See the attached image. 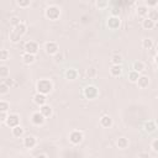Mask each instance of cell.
Returning a JSON list of instances; mask_svg holds the SVG:
<instances>
[{
  "label": "cell",
  "mask_w": 158,
  "mask_h": 158,
  "mask_svg": "<svg viewBox=\"0 0 158 158\" xmlns=\"http://www.w3.org/2000/svg\"><path fill=\"white\" fill-rule=\"evenodd\" d=\"M35 158H48V157H47L44 153H40V154H37Z\"/></svg>",
  "instance_id": "obj_45"
},
{
  "label": "cell",
  "mask_w": 158,
  "mask_h": 158,
  "mask_svg": "<svg viewBox=\"0 0 158 158\" xmlns=\"http://www.w3.org/2000/svg\"><path fill=\"white\" fill-rule=\"evenodd\" d=\"M10 58V53H9V51L6 49V48H1V51H0V60H7Z\"/></svg>",
  "instance_id": "obj_35"
},
{
  "label": "cell",
  "mask_w": 158,
  "mask_h": 158,
  "mask_svg": "<svg viewBox=\"0 0 158 158\" xmlns=\"http://www.w3.org/2000/svg\"><path fill=\"white\" fill-rule=\"evenodd\" d=\"M21 59H22V63H23V64L30 65V64H33V63H35V60H36V56L25 52V53L21 56Z\"/></svg>",
  "instance_id": "obj_17"
},
{
  "label": "cell",
  "mask_w": 158,
  "mask_h": 158,
  "mask_svg": "<svg viewBox=\"0 0 158 158\" xmlns=\"http://www.w3.org/2000/svg\"><path fill=\"white\" fill-rule=\"evenodd\" d=\"M144 5H146L148 9H149V7H154V6L158 5V1H146Z\"/></svg>",
  "instance_id": "obj_41"
},
{
  "label": "cell",
  "mask_w": 158,
  "mask_h": 158,
  "mask_svg": "<svg viewBox=\"0 0 158 158\" xmlns=\"http://www.w3.org/2000/svg\"><path fill=\"white\" fill-rule=\"evenodd\" d=\"M144 69H146V64H144L143 62H141V60L133 62V64H132V70H136V72H138V73L141 74Z\"/></svg>",
  "instance_id": "obj_24"
},
{
  "label": "cell",
  "mask_w": 158,
  "mask_h": 158,
  "mask_svg": "<svg viewBox=\"0 0 158 158\" xmlns=\"http://www.w3.org/2000/svg\"><path fill=\"white\" fill-rule=\"evenodd\" d=\"M9 91H10V88L4 81H1L0 83V95H6V94H9Z\"/></svg>",
  "instance_id": "obj_36"
},
{
  "label": "cell",
  "mask_w": 158,
  "mask_h": 158,
  "mask_svg": "<svg viewBox=\"0 0 158 158\" xmlns=\"http://www.w3.org/2000/svg\"><path fill=\"white\" fill-rule=\"evenodd\" d=\"M95 6L99 10H105L106 7H109V1H106V0H98V1H95Z\"/></svg>",
  "instance_id": "obj_31"
},
{
  "label": "cell",
  "mask_w": 158,
  "mask_h": 158,
  "mask_svg": "<svg viewBox=\"0 0 158 158\" xmlns=\"http://www.w3.org/2000/svg\"><path fill=\"white\" fill-rule=\"evenodd\" d=\"M83 95H84V98L88 99V100H94V99H96V98L99 96V89H98L95 85H93V84L86 85V86L83 89Z\"/></svg>",
  "instance_id": "obj_3"
},
{
  "label": "cell",
  "mask_w": 158,
  "mask_h": 158,
  "mask_svg": "<svg viewBox=\"0 0 158 158\" xmlns=\"http://www.w3.org/2000/svg\"><path fill=\"white\" fill-rule=\"evenodd\" d=\"M85 75H86L88 79H94V78L98 75V70H96V68H94V67H89V68L85 70Z\"/></svg>",
  "instance_id": "obj_28"
},
{
  "label": "cell",
  "mask_w": 158,
  "mask_h": 158,
  "mask_svg": "<svg viewBox=\"0 0 158 158\" xmlns=\"http://www.w3.org/2000/svg\"><path fill=\"white\" fill-rule=\"evenodd\" d=\"M9 74H10V70H9V67L7 65H0V78L2 80L7 79L9 78Z\"/></svg>",
  "instance_id": "obj_27"
},
{
  "label": "cell",
  "mask_w": 158,
  "mask_h": 158,
  "mask_svg": "<svg viewBox=\"0 0 158 158\" xmlns=\"http://www.w3.org/2000/svg\"><path fill=\"white\" fill-rule=\"evenodd\" d=\"M136 84H137V86H138L139 89H146V88H148V85H149V77H148V75H144V74H141L138 81H137Z\"/></svg>",
  "instance_id": "obj_16"
},
{
  "label": "cell",
  "mask_w": 158,
  "mask_h": 158,
  "mask_svg": "<svg viewBox=\"0 0 158 158\" xmlns=\"http://www.w3.org/2000/svg\"><path fill=\"white\" fill-rule=\"evenodd\" d=\"M44 52L48 56H56L60 51H59V46H58L57 42H54V41H47L44 43Z\"/></svg>",
  "instance_id": "obj_4"
},
{
  "label": "cell",
  "mask_w": 158,
  "mask_h": 158,
  "mask_svg": "<svg viewBox=\"0 0 158 158\" xmlns=\"http://www.w3.org/2000/svg\"><path fill=\"white\" fill-rule=\"evenodd\" d=\"M142 47L144 49H151L153 47V40L152 38H143L142 40Z\"/></svg>",
  "instance_id": "obj_32"
},
{
  "label": "cell",
  "mask_w": 158,
  "mask_h": 158,
  "mask_svg": "<svg viewBox=\"0 0 158 158\" xmlns=\"http://www.w3.org/2000/svg\"><path fill=\"white\" fill-rule=\"evenodd\" d=\"M23 49H25L26 53H30V54H35L36 56L37 52H38V49H40V46H38V43L36 41H27L25 43V46H23Z\"/></svg>",
  "instance_id": "obj_7"
},
{
  "label": "cell",
  "mask_w": 158,
  "mask_h": 158,
  "mask_svg": "<svg viewBox=\"0 0 158 158\" xmlns=\"http://www.w3.org/2000/svg\"><path fill=\"white\" fill-rule=\"evenodd\" d=\"M148 11H149V9H148L144 4L138 5L137 9H136V14H137V16H138V17H142V20L146 19V17L148 16Z\"/></svg>",
  "instance_id": "obj_15"
},
{
  "label": "cell",
  "mask_w": 158,
  "mask_h": 158,
  "mask_svg": "<svg viewBox=\"0 0 158 158\" xmlns=\"http://www.w3.org/2000/svg\"><path fill=\"white\" fill-rule=\"evenodd\" d=\"M99 123L104 128H110L112 126V118H111L110 115H102L100 117V120H99Z\"/></svg>",
  "instance_id": "obj_14"
},
{
  "label": "cell",
  "mask_w": 158,
  "mask_h": 158,
  "mask_svg": "<svg viewBox=\"0 0 158 158\" xmlns=\"http://www.w3.org/2000/svg\"><path fill=\"white\" fill-rule=\"evenodd\" d=\"M5 125H6L7 127H10V128H14V127L19 126V125H20V115H19V114H10V115H9V118H7V121H6Z\"/></svg>",
  "instance_id": "obj_9"
},
{
  "label": "cell",
  "mask_w": 158,
  "mask_h": 158,
  "mask_svg": "<svg viewBox=\"0 0 158 158\" xmlns=\"http://www.w3.org/2000/svg\"><path fill=\"white\" fill-rule=\"evenodd\" d=\"M2 81H4L9 88H12V86H14V84H15V83H14V80H12V79H10V78H7V79H5V80H2Z\"/></svg>",
  "instance_id": "obj_42"
},
{
  "label": "cell",
  "mask_w": 158,
  "mask_h": 158,
  "mask_svg": "<svg viewBox=\"0 0 158 158\" xmlns=\"http://www.w3.org/2000/svg\"><path fill=\"white\" fill-rule=\"evenodd\" d=\"M110 74L114 78H117L122 74V65H111L110 67Z\"/></svg>",
  "instance_id": "obj_20"
},
{
  "label": "cell",
  "mask_w": 158,
  "mask_h": 158,
  "mask_svg": "<svg viewBox=\"0 0 158 158\" xmlns=\"http://www.w3.org/2000/svg\"><path fill=\"white\" fill-rule=\"evenodd\" d=\"M10 109V102L6 100H0V112H7Z\"/></svg>",
  "instance_id": "obj_33"
},
{
  "label": "cell",
  "mask_w": 158,
  "mask_h": 158,
  "mask_svg": "<svg viewBox=\"0 0 158 158\" xmlns=\"http://www.w3.org/2000/svg\"><path fill=\"white\" fill-rule=\"evenodd\" d=\"M139 77H141V74L138 72H136V70H130L128 74H127V79L131 83H137L138 79H139Z\"/></svg>",
  "instance_id": "obj_25"
},
{
  "label": "cell",
  "mask_w": 158,
  "mask_h": 158,
  "mask_svg": "<svg viewBox=\"0 0 158 158\" xmlns=\"http://www.w3.org/2000/svg\"><path fill=\"white\" fill-rule=\"evenodd\" d=\"M36 144H37V138L35 136L28 135V136H26L23 138V146H25V148H28L30 149V148L36 147Z\"/></svg>",
  "instance_id": "obj_13"
},
{
  "label": "cell",
  "mask_w": 158,
  "mask_h": 158,
  "mask_svg": "<svg viewBox=\"0 0 158 158\" xmlns=\"http://www.w3.org/2000/svg\"><path fill=\"white\" fill-rule=\"evenodd\" d=\"M110 60H111V64L112 65H122V63H123V58L118 53H114L111 56V59Z\"/></svg>",
  "instance_id": "obj_19"
},
{
  "label": "cell",
  "mask_w": 158,
  "mask_h": 158,
  "mask_svg": "<svg viewBox=\"0 0 158 158\" xmlns=\"http://www.w3.org/2000/svg\"><path fill=\"white\" fill-rule=\"evenodd\" d=\"M16 5L21 9H26V7H30L31 1L30 0H16Z\"/></svg>",
  "instance_id": "obj_34"
},
{
  "label": "cell",
  "mask_w": 158,
  "mask_h": 158,
  "mask_svg": "<svg viewBox=\"0 0 158 158\" xmlns=\"http://www.w3.org/2000/svg\"><path fill=\"white\" fill-rule=\"evenodd\" d=\"M21 22H22V21H20V19H19V17H16V16H14V17H11V19H10V25L12 26V28H15L16 26H19Z\"/></svg>",
  "instance_id": "obj_37"
},
{
  "label": "cell",
  "mask_w": 158,
  "mask_h": 158,
  "mask_svg": "<svg viewBox=\"0 0 158 158\" xmlns=\"http://www.w3.org/2000/svg\"><path fill=\"white\" fill-rule=\"evenodd\" d=\"M147 17L151 19L152 21L157 22V21H158V10H157V9H149V11H148V16H147Z\"/></svg>",
  "instance_id": "obj_29"
},
{
  "label": "cell",
  "mask_w": 158,
  "mask_h": 158,
  "mask_svg": "<svg viewBox=\"0 0 158 158\" xmlns=\"http://www.w3.org/2000/svg\"><path fill=\"white\" fill-rule=\"evenodd\" d=\"M157 130V122L154 120H147L143 123V131L147 133H153Z\"/></svg>",
  "instance_id": "obj_11"
},
{
  "label": "cell",
  "mask_w": 158,
  "mask_h": 158,
  "mask_svg": "<svg viewBox=\"0 0 158 158\" xmlns=\"http://www.w3.org/2000/svg\"><path fill=\"white\" fill-rule=\"evenodd\" d=\"M138 158H149V154L147 152H139L138 153Z\"/></svg>",
  "instance_id": "obj_44"
},
{
  "label": "cell",
  "mask_w": 158,
  "mask_h": 158,
  "mask_svg": "<svg viewBox=\"0 0 158 158\" xmlns=\"http://www.w3.org/2000/svg\"><path fill=\"white\" fill-rule=\"evenodd\" d=\"M142 27H143L144 30H152V28H154V27H156V22H154V21H152L151 19L146 17V19H143V20H142Z\"/></svg>",
  "instance_id": "obj_23"
},
{
  "label": "cell",
  "mask_w": 158,
  "mask_h": 158,
  "mask_svg": "<svg viewBox=\"0 0 158 158\" xmlns=\"http://www.w3.org/2000/svg\"><path fill=\"white\" fill-rule=\"evenodd\" d=\"M46 121V117L40 112V111H35L32 115H31V122L35 125V126H42Z\"/></svg>",
  "instance_id": "obj_8"
},
{
  "label": "cell",
  "mask_w": 158,
  "mask_h": 158,
  "mask_svg": "<svg viewBox=\"0 0 158 158\" xmlns=\"http://www.w3.org/2000/svg\"><path fill=\"white\" fill-rule=\"evenodd\" d=\"M54 57V60L57 62V63H60V62H63L64 60V56H63V53L62 52H58L56 56H53Z\"/></svg>",
  "instance_id": "obj_38"
},
{
  "label": "cell",
  "mask_w": 158,
  "mask_h": 158,
  "mask_svg": "<svg viewBox=\"0 0 158 158\" xmlns=\"http://www.w3.org/2000/svg\"><path fill=\"white\" fill-rule=\"evenodd\" d=\"M106 26L110 30H118V27L121 26V20L120 16H109L106 20Z\"/></svg>",
  "instance_id": "obj_6"
},
{
  "label": "cell",
  "mask_w": 158,
  "mask_h": 158,
  "mask_svg": "<svg viewBox=\"0 0 158 158\" xmlns=\"http://www.w3.org/2000/svg\"><path fill=\"white\" fill-rule=\"evenodd\" d=\"M32 100H33V102H35L36 105H38V106L41 107V106H43V105L47 104V95L41 94V93H36V94L32 96Z\"/></svg>",
  "instance_id": "obj_10"
},
{
  "label": "cell",
  "mask_w": 158,
  "mask_h": 158,
  "mask_svg": "<svg viewBox=\"0 0 158 158\" xmlns=\"http://www.w3.org/2000/svg\"><path fill=\"white\" fill-rule=\"evenodd\" d=\"M36 89H37V93H41V94H49L52 90H53V83L51 79H47V78H42L40 80H37L36 83Z\"/></svg>",
  "instance_id": "obj_1"
},
{
  "label": "cell",
  "mask_w": 158,
  "mask_h": 158,
  "mask_svg": "<svg viewBox=\"0 0 158 158\" xmlns=\"http://www.w3.org/2000/svg\"><path fill=\"white\" fill-rule=\"evenodd\" d=\"M156 51H157V54H158V43H157V46H156Z\"/></svg>",
  "instance_id": "obj_47"
},
{
  "label": "cell",
  "mask_w": 158,
  "mask_h": 158,
  "mask_svg": "<svg viewBox=\"0 0 158 158\" xmlns=\"http://www.w3.org/2000/svg\"><path fill=\"white\" fill-rule=\"evenodd\" d=\"M9 40H10V42H12V43H17V42L21 41V36H19L15 31H11V32L9 33Z\"/></svg>",
  "instance_id": "obj_30"
},
{
  "label": "cell",
  "mask_w": 158,
  "mask_h": 158,
  "mask_svg": "<svg viewBox=\"0 0 158 158\" xmlns=\"http://www.w3.org/2000/svg\"><path fill=\"white\" fill-rule=\"evenodd\" d=\"M44 16L51 21H57L60 17V9L57 5H49L44 10Z\"/></svg>",
  "instance_id": "obj_2"
},
{
  "label": "cell",
  "mask_w": 158,
  "mask_h": 158,
  "mask_svg": "<svg viewBox=\"0 0 158 158\" xmlns=\"http://www.w3.org/2000/svg\"><path fill=\"white\" fill-rule=\"evenodd\" d=\"M78 75H79V73H78V70H77L75 68H67L65 72H64L65 79H67V80H70V81L75 80V79L78 78Z\"/></svg>",
  "instance_id": "obj_12"
},
{
  "label": "cell",
  "mask_w": 158,
  "mask_h": 158,
  "mask_svg": "<svg viewBox=\"0 0 158 158\" xmlns=\"http://www.w3.org/2000/svg\"><path fill=\"white\" fill-rule=\"evenodd\" d=\"M154 62H156V63H157V64H158V54H157V56H156V57H154Z\"/></svg>",
  "instance_id": "obj_46"
},
{
  "label": "cell",
  "mask_w": 158,
  "mask_h": 158,
  "mask_svg": "<svg viewBox=\"0 0 158 158\" xmlns=\"http://www.w3.org/2000/svg\"><path fill=\"white\" fill-rule=\"evenodd\" d=\"M23 132H25V130H23L20 125L16 126V127H14V128H11V135H12L14 137H16V138L22 137V136H23Z\"/></svg>",
  "instance_id": "obj_26"
},
{
  "label": "cell",
  "mask_w": 158,
  "mask_h": 158,
  "mask_svg": "<svg viewBox=\"0 0 158 158\" xmlns=\"http://www.w3.org/2000/svg\"><path fill=\"white\" fill-rule=\"evenodd\" d=\"M9 112H0V121H1V123H6V121H7V118H9Z\"/></svg>",
  "instance_id": "obj_39"
},
{
  "label": "cell",
  "mask_w": 158,
  "mask_h": 158,
  "mask_svg": "<svg viewBox=\"0 0 158 158\" xmlns=\"http://www.w3.org/2000/svg\"><path fill=\"white\" fill-rule=\"evenodd\" d=\"M12 31H15V32H16L19 36H21V37H22V36H23V35L27 32V25H26L25 22H21V23H20L19 26H16V27H15Z\"/></svg>",
  "instance_id": "obj_21"
},
{
  "label": "cell",
  "mask_w": 158,
  "mask_h": 158,
  "mask_svg": "<svg viewBox=\"0 0 158 158\" xmlns=\"http://www.w3.org/2000/svg\"><path fill=\"white\" fill-rule=\"evenodd\" d=\"M111 16H120V9L114 7V9L111 10Z\"/></svg>",
  "instance_id": "obj_43"
},
{
  "label": "cell",
  "mask_w": 158,
  "mask_h": 158,
  "mask_svg": "<svg viewBox=\"0 0 158 158\" xmlns=\"http://www.w3.org/2000/svg\"><path fill=\"white\" fill-rule=\"evenodd\" d=\"M40 112H41V114L47 118V117L52 116V114H53V109H52V106H51V105L46 104V105H43V106H41V107H40Z\"/></svg>",
  "instance_id": "obj_18"
},
{
  "label": "cell",
  "mask_w": 158,
  "mask_h": 158,
  "mask_svg": "<svg viewBox=\"0 0 158 158\" xmlns=\"http://www.w3.org/2000/svg\"><path fill=\"white\" fill-rule=\"evenodd\" d=\"M128 139L126 138V137H118L117 138V141H116V146H117V148H120V149H126L127 147H128Z\"/></svg>",
  "instance_id": "obj_22"
},
{
  "label": "cell",
  "mask_w": 158,
  "mask_h": 158,
  "mask_svg": "<svg viewBox=\"0 0 158 158\" xmlns=\"http://www.w3.org/2000/svg\"><path fill=\"white\" fill-rule=\"evenodd\" d=\"M84 139V133L83 131H79V130H74L69 133V142L72 144H79L81 143V141Z\"/></svg>",
  "instance_id": "obj_5"
},
{
  "label": "cell",
  "mask_w": 158,
  "mask_h": 158,
  "mask_svg": "<svg viewBox=\"0 0 158 158\" xmlns=\"http://www.w3.org/2000/svg\"><path fill=\"white\" fill-rule=\"evenodd\" d=\"M151 148H152L156 153H158V138H154V139L151 142Z\"/></svg>",
  "instance_id": "obj_40"
}]
</instances>
